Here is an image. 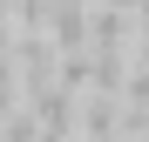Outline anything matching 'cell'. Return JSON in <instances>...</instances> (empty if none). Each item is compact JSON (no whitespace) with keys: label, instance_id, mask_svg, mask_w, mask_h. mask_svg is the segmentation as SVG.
Returning <instances> with one entry per match:
<instances>
[{"label":"cell","instance_id":"6da1fadb","mask_svg":"<svg viewBox=\"0 0 149 142\" xmlns=\"http://www.w3.org/2000/svg\"><path fill=\"white\" fill-rule=\"evenodd\" d=\"M0 7H14V0H0Z\"/></svg>","mask_w":149,"mask_h":142}]
</instances>
